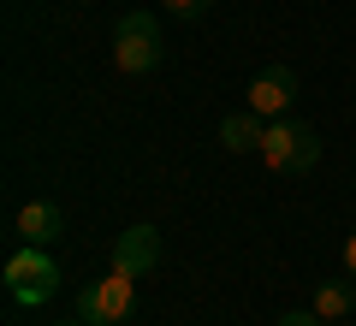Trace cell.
Wrapping results in <instances>:
<instances>
[{"label": "cell", "mask_w": 356, "mask_h": 326, "mask_svg": "<svg viewBox=\"0 0 356 326\" xmlns=\"http://www.w3.org/2000/svg\"><path fill=\"white\" fill-rule=\"evenodd\" d=\"M0 279H6V297H13L18 309L54 302V291H60V267H54V255L42 250V243H24V250H13Z\"/></svg>", "instance_id": "cell-1"}, {"label": "cell", "mask_w": 356, "mask_h": 326, "mask_svg": "<svg viewBox=\"0 0 356 326\" xmlns=\"http://www.w3.org/2000/svg\"><path fill=\"white\" fill-rule=\"evenodd\" d=\"M255 154H261L273 172H309V166L321 161V131L303 125V119H267Z\"/></svg>", "instance_id": "cell-2"}, {"label": "cell", "mask_w": 356, "mask_h": 326, "mask_svg": "<svg viewBox=\"0 0 356 326\" xmlns=\"http://www.w3.org/2000/svg\"><path fill=\"white\" fill-rule=\"evenodd\" d=\"M161 18L154 13H125L113 24V65L125 77H143V72H154L161 65Z\"/></svg>", "instance_id": "cell-3"}, {"label": "cell", "mask_w": 356, "mask_h": 326, "mask_svg": "<svg viewBox=\"0 0 356 326\" xmlns=\"http://www.w3.org/2000/svg\"><path fill=\"white\" fill-rule=\"evenodd\" d=\"M131 314H137V279H125V273L95 279V285H83V297H77V320L83 326H125Z\"/></svg>", "instance_id": "cell-4"}, {"label": "cell", "mask_w": 356, "mask_h": 326, "mask_svg": "<svg viewBox=\"0 0 356 326\" xmlns=\"http://www.w3.org/2000/svg\"><path fill=\"white\" fill-rule=\"evenodd\" d=\"M297 101V72L291 65H261V72L250 77V89H243V107L261 119H285Z\"/></svg>", "instance_id": "cell-5"}, {"label": "cell", "mask_w": 356, "mask_h": 326, "mask_svg": "<svg viewBox=\"0 0 356 326\" xmlns=\"http://www.w3.org/2000/svg\"><path fill=\"white\" fill-rule=\"evenodd\" d=\"M154 267H161V231H154V226L119 231V243H113V273L143 279V273H154Z\"/></svg>", "instance_id": "cell-6"}, {"label": "cell", "mask_w": 356, "mask_h": 326, "mask_svg": "<svg viewBox=\"0 0 356 326\" xmlns=\"http://www.w3.org/2000/svg\"><path fill=\"white\" fill-rule=\"evenodd\" d=\"M60 231H65L60 202H24V208H18V238L24 243H54Z\"/></svg>", "instance_id": "cell-7"}, {"label": "cell", "mask_w": 356, "mask_h": 326, "mask_svg": "<svg viewBox=\"0 0 356 326\" xmlns=\"http://www.w3.org/2000/svg\"><path fill=\"white\" fill-rule=\"evenodd\" d=\"M261 131H267V119L250 113V107L220 119V142H226V154H250V149H261Z\"/></svg>", "instance_id": "cell-8"}, {"label": "cell", "mask_w": 356, "mask_h": 326, "mask_svg": "<svg viewBox=\"0 0 356 326\" xmlns=\"http://www.w3.org/2000/svg\"><path fill=\"white\" fill-rule=\"evenodd\" d=\"M309 309H315L321 320H344V314L356 309V285H350V279H321V285H315V302H309Z\"/></svg>", "instance_id": "cell-9"}, {"label": "cell", "mask_w": 356, "mask_h": 326, "mask_svg": "<svg viewBox=\"0 0 356 326\" xmlns=\"http://www.w3.org/2000/svg\"><path fill=\"white\" fill-rule=\"evenodd\" d=\"M161 6H166L172 18H202L208 6H214V0H161Z\"/></svg>", "instance_id": "cell-10"}, {"label": "cell", "mask_w": 356, "mask_h": 326, "mask_svg": "<svg viewBox=\"0 0 356 326\" xmlns=\"http://www.w3.org/2000/svg\"><path fill=\"white\" fill-rule=\"evenodd\" d=\"M273 326H327V320H321L315 309H291V314H280V320H273Z\"/></svg>", "instance_id": "cell-11"}, {"label": "cell", "mask_w": 356, "mask_h": 326, "mask_svg": "<svg viewBox=\"0 0 356 326\" xmlns=\"http://www.w3.org/2000/svg\"><path fill=\"white\" fill-rule=\"evenodd\" d=\"M344 273L356 279V231H350V243H344Z\"/></svg>", "instance_id": "cell-12"}, {"label": "cell", "mask_w": 356, "mask_h": 326, "mask_svg": "<svg viewBox=\"0 0 356 326\" xmlns=\"http://www.w3.org/2000/svg\"><path fill=\"white\" fill-rule=\"evenodd\" d=\"M65 326H83V320H65Z\"/></svg>", "instance_id": "cell-13"}]
</instances>
